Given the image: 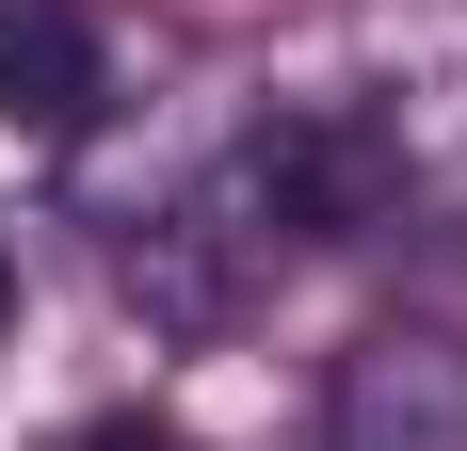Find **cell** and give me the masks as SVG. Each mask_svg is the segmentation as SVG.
<instances>
[{
  "label": "cell",
  "instance_id": "6da1fadb",
  "mask_svg": "<svg viewBox=\"0 0 467 451\" xmlns=\"http://www.w3.org/2000/svg\"><path fill=\"white\" fill-rule=\"evenodd\" d=\"M226 194L275 226V242H371V226H403L420 162H403L387 113H290V130H258L226 162Z\"/></svg>",
  "mask_w": 467,
  "mask_h": 451
},
{
  "label": "cell",
  "instance_id": "7a4b0ae2",
  "mask_svg": "<svg viewBox=\"0 0 467 451\" xmlns=\"http://www.w3.org/2000/svg\"><path fill=\"white\" fill-rule=\"evenodd\" d=\"M323 451H467V339L451 322H371L338 355Z\"/></svg>",
  "mask_w": 467,
  "mask_h": 451
},
{
  "label": "cell",
  "instance_id": "3957f363",
  "mask_svg": "<svg viewBox=\"0 0 467 451\" xmlns=\"http://www.w3.org/2000/svg\"><path fill=\"white\" fill-rule=\"evenodd\" d=\"M97 81H113V65H97V16L81 0H0V130H97Z\"/></svg>",
  "mask_w": 467,
  "mask_h": 451
},
{
  "label": "cell",
  "instance_id": "277c9868",
  "mask_svg": "<svg viewBox=\"0 0 467 451\" xmlns=\"http://www.w3.org/2000/svg\"><path fill=\"white\" fill-rule=\"evenodd\" d=\"M48 451H193V435H178V419H145V404H130V419H81V435H48Z\"/></svg>",
  "mask_w": 467,
  "mask_h": 451
},
{
  "label": "cell",
  "instance_id": "5b68a950",
  "mask_svg": "<svg viewBox=\"0 0 467 451\" xmlns=\"http://www.w3.org/2000/svg\"><path fill=\"white\" fill-rule=\"evenodd\" d=\"M0 322H16V258H0Z\"/></svg>",
  "mask_w": 467,
  "mask_h": 451
}]
</instances>
